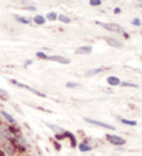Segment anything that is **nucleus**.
Instances as JSON below:
<instances>
[{
	"mask_svg": "<svg viewBox=\"0 0 142 156\" xmlns=\"http://www.w3.org/2000/svg\"><path fill=\"white\" fill-rule=\"evenodd\" d=\"M93 51V48L90 46H84V47H80V48H77L76 50V53H90Z\"/></svg>",
	"mask_w": 142,
	"mask_h": 156,
	"instance_id": "obj_8",
	"label": "nucleus"
},
{
	"mask_svg": "<svg viewBox=\"0 0 142 156\" xmlns=\"http://www.w3.org/2000/svg\"><path fill=\"white\" fill-rule=\"evenodd\" d=\"M106 41H107V43H108L110 46H112V47H116V48H121V47H123V44H121L119 41L114 39V38H107Z\"/></svg>",
	"mask_w": 142,
	"mask_h": 156,
	"instance_id": "obj_7",
	"label": "nucleus"
},
{
	"mask_svg": "<svg viewBox=\"0 0 142 156\" xmlns=\"http://www.w3.org/2000/svg\"><path fill=\"white\" fill-rule=\"evenodd\" d=\"M100 4H102L100 0H91V2H90V5H93V7H95V5H100Z\"/></svg>",
	"mask_w": 142,
	"mask_h": 156,
	"instance_id": "obj_19",
	"label": "nucleus"
},
{
	"mask_svg": "<svg viewBox=\"0 0 142 156\" xmlns=\"http://www.w3.org/2000/svg\"><path fill=\"white\" fill-rule=\"evenodd\" d=\"M50 128L52 129V130H55V131H63V129H60V128H56V126H53V125H48Z\"/></svg>",
	"mask_w": 142,
	"mask_h": 156,
	"instance_id": "obj_22",
	"label": "nucleus"
},
{
	"mask_svg": "<svg viewBox=\"0 0 142 156\" xmlns=\"http://www.w3.org/2000/svg\"><path fill=\"white\" fill-rule=\"evenodd\" d=\"M123 87H138L136 83H129V82H124V83H120Z\"/></svg>",
	"mask_w": 142,
	"mask_h": 156,
	"instance_id": "obj_17",
	"label": "nucleus"
},
{
	"mask_svg": "<svg viewBox=\"0 0 142 156\" xmlns=\"http://www.w3.org/2000/svg\"><path fill=\"white\" fill-rule=\"evenodd\" d=\"M141 34H142V31H141Z\"/></svg>",
	"mask_w": 142,
	"mask_h": 156,
	"instance_id": "obj_25",
	"label": "nucleus"
},
{
	"mask_svg": "<svg viewBox=\"0 0 142 156\" xmlns=\"http://www.w3.org/2000/svg\"><path fill=\"white\" fill-rule=\"evenodd\" d=\"M100 70H102L100 68H99V69H93V70H89V72L86 73V76H87V77H89V76H94V74H96V73H99Z\"/></svg>",
	"mask_w": 142,
	"mask_h": 156,
	"instance_id": "obj_16",
	"label": "nucleus"
},
{
	"mask_svg": "<svg viewBox=\"0 0 142 156\" xmlns=\"http://www.w3.org/2000/svg\"><path fill=\"white\" fill-rule=\"evenodd\" d=\"M47 60L59 62V64H69V60L65 57H63V56H47Z\"/></svg>",
	"mask_w": 142,
	"mask_h": 156,
	"instance_id": "obj_4",
	"label": "nucleus"
},
{
	"mask_svg": "<svg viewBox=\"0 0 142 156\" xmlns=\"http://www.w3.org/2000/svg\"><path fill=\"white\" fill-rule=\"evenodd\" d=\"M12 83H14L16 86H20V87H24V89H26V90H29V91H31V92H34V94H37V95H39V96H45L43 94H41V92H39V91L34 90V89H31V87H29V86H26V85L20 83V82H17V81H12Z\"/></svg>",
	"mask_w": 142,
	"mask_h": 156,
	"instance_id": "obj_6",
	"label": "nucleus"
},
{
	"mask_svg": "<svg viewBox=\"0 0 142 156\" xmlns=\"http://www.w3.org/2000/svg\"><path fill=\"white\" fill-rule=\"evenodd\" d=\"M120 12H121V9H120V8H116V9H115V13H116V14H117V13H120Z\"/></svg>",
	"mask_w": 142,
	"mask_h": 156,
	"instance_id": "obj_24",
	"label": "nucleus"
},
{
	"mask_svg": "<svg viewBox=\"0 0 142 156\" xmlns=\"http://www.w3.org/2000/svg\"><path fill=\"white\" fill-rule=\"evenodd\" d=\"M16 18H17V20H18V21L21 22V23H26V25H27L29 22H30V21H29L27 18H25V17H16Z\"/></svg>",
	"mask_w": 142,
	"mask_h": 156,
	"instance_id": "obj_18",
	"label": "nucleus"
},
{
	"mask_svg": "<svg viewBox=\"0 0 142 156\" xmlns=\"http://www.w3.org/2000/svg\"><path fill=\"white\" fill-rule=\"evenodd\" d=\"M132 23H133L134 26H140L141 25V20L140 18H134L133 21H132Z\"/></svg>",
	"mask_w": 142,
	"mask_h": 156,
	"instance_id": "obj_20",
	"label": "nucleus"
},
{
	"mask_svg": "<svg viewBox=\"0 0 142 156\" xmlns=\"http://www.w3.org/2000/svg\"><path fill=\"white\" fill-rule=\"evenodd\" d=\"M85 121H87V122H90L93 125H96V126H102V128H106V129H110V130H115L114 126H111V125H107L104 122H100V121H95V120H91V119H85Z\"/></svg>",
	"mask_w": 142,
	"mask_h": 156,
	"instance_id": "obj_3",
	"label": "nucleus"
},
{
	"mask_svg": "<svg viewBox=\"0 0 142 156\" xmlns=\"http://www.w3.org/2000/svg\"><path fill=\"white\" fill-rule=\"evenodd\" d=\"M47 18L50 20V21H55V20L57 18V14H56V13H53V12H51V13H48V14H47Z\"/></svg>",
	"mask_w": 142,
	"mask_h": 156,
	"instance_id": "obj_15",
	"label": "nucleus"
},
{
	"mask_svg": "<svg viewBox=\"0 0 142 156\" xmlns=\"http://www.w3.org/2000/svg\"><path fill=\"white\" fill-rule=\"evenodd\" d=\"M0 136H2L3 139H9L12 136V133L5 128V126H0Z\"/></svg>",
	"mask_w": 142,
	"mask_h": 156,
	"instance_id": "obj_5",
	"label": "nucleus"
},
{
	"mask_svg": "<svg viewBox=\"0 0 142 156\" xmlns=\"http://www.w3.org/2000/svg\"><path fill=\"white\" fill-rule=\"evenodd\" d=\"M78 148H80V151H82V152H86V151H90V150H91V147H90V146L84 144V143L78 146Z\"/></svg>",
	"mask_w": 142,
	"mask_h": 156,
	"instance_id": "obj_13",
	"label": "nucleus"
},
{
	"mask_svg": "<svg viewBox=\"0 0 142 156\" xmlns=\"http://www.w3.org/2000/svg\"><path fill=\"white\" fill-rule=\"evenodd\" d=\"M57 18H59V21H61V22H64V23H69V22H71V20H69V17H67V16H64V14H60V16H59Z\"/></svg>",
	"mask_w": 142,
	"mask_h": 156,
	"instance_id": "obj_12",
	"label": "nucleus"
},
{
	"mask_svg": "<svg viewBox=\"0 0 142 156\" xmlns=\"http://www.w3.org/2000/svg\"><path fill=\"white\" fill-rule=\"evenodd\" d=\"M107 82H108L111 86H117V85L121 83L120 80L117 77H108V78H107Z\"/></svg>",
	"mask_w": 142,
	"mask_h": 156,
	"instance_id": "obj_9",
	"label": "nucleus"
},
{
	"mask_svg": "<svg viewBox=\"0 0 142 156\" xmlns=\"http://www.w3.org/2000/svg\"><path fill=\"white\" fill-rule=\"evenodd\" d=\"M37 56H38L39 58H47V55H45L43 52H37Z\"/></svg>",
	"mask_w": 142,
	"mask_h": 156,
	"instance_id": "obj_21",
	"label": "nucleus"
},
{
	"mask_svg": "<svg viewBox=\"0 0 142 156\" xmlns=\"http://www.w3.org/2000/svg\"><path fill=\"white\" fill-rule=\"evenodd\" d=\"M107 139H108L112 144H116V146L125 144V139L120 138V136H117V135H107Z\"/></svg>",
	"mask_w": 142,
	"mask_h": 156,
	"instance_id": "obj_2",
	"label": "nucleus"
},
{
	"mask_svg": "<svg viewBox=\"0 0 142 156\" xmlns=\"http://www.w3.org/2000/svg\"><path fill=\"white\" fill-rule=\"evenodd\" d=\"M2 115H3L4 117H5V120H7V121H9L11 124H16V120H14L13 117H12L11 115H9V113H7L5 111H3V112H2Z\"/></svg>",
	"mask_w": 142,
	"mask_h": 156,
	"instance_id": "obj_10",
	"label": "nucleus"
},
{
	"mask_svg": "<svg viewBox=\"0 0 142 156\" xmlns=\"http://www.w3.org/2000/svg\"><path fill=\"white\" fill-rule=\"evenodd\" d=\"M78 85H76V83H73V82H68L67 83V87H77Z\"/></svg>",
	"mask_w": 142,
	"mask_h": 156,
	"instance_id": "obj_23",
	"label": "nucleus"
},
{
	"mask_svg": "<svg viewBox=\"0 0 142 156\" xmlns=\"http://www.w3.org/2000/svg\"><path fill=\"white\" fill-rule=\"evenodd\" d=\"M121 122L126 124V125H130V126H136L137 125V121H130V120H125V119L121 120Z\"/></svg>",
	"mask_w": 142,
	"mask_h": 156,
	"instance_id": "obj_14",
	"label": "nucleus"
},
{
	"mask_svg": "<svg viewBox=\"0 0 142 156\" xmlns=\"http://www.w3.org/2000/svg\"><path fill=\"white\" fill-rule=\"evenodd\" d=\"M34 22L38 23V25H43V23L46 22V18L43 16H35L34 17Z\"/></svg>",
	"mask_w": 142,
	"mask_h": 156,
	"instance_id": "obj_11",
	"label": "nucleus"
},
{
	"mask_svg": "<svg viewBox=\"0 0 142 156\" xmlns=\"http://www.w3.org/2000/svg\"><path fill=\"white\" fill-rule=\"evenodd\" d=\"M98 25H100L102 27H104L106 30L112 31V33H123V27L116 25V23H103V22H98Z\"/></svg>",
	"mask_w": 142,
	"mask_h": 156,
	"instance_id": "obj_1",
	"label": "nucleus"
}]
</instances>
